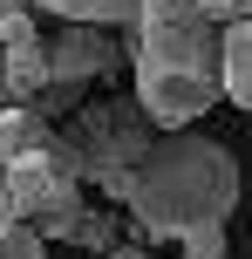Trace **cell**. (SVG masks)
<instances>
[{
	"mask_svg": "<svg viewBox=\"0 0 252 259\" xmlns=\"http://www.w3.org/2000/svg\"><path fill=\"white\" fill-rule=\"evenodd\" d=\"M232 205H239V157L198 130H164L150 157L130 170V219L143 246L212 232L232 219Z\"/></svg>",
	"mask_w": 252,
	"mask_h": 259,
	"instance_id": "obj_1",
	"label": "cell"
},
{
	"mask_svg": "<svg viewBox=\"0 0 252 259\" xmlns=\"http://www.w3.org/2000/svg\"><path fill=\"white\" fill-rule=\"evenodd\" d=\"M55 137L75 150L82 184H109V178H130V170L150 157L157 123L136 109V96H89L75 116L55 123Z\"/></svg>",
	"mask_w": 252,
	"mask_h": 259,
	"instance_id": "obj_2",
	"label": "cell"
},
{
	"mask_svg": "<svg viewBox=\"0 0 252 259\" xmlns=\"http://www.w3.org/2000/svg\"><path fill=\"white\" fill-rule=\"evenodd\" d=\"M136 75H225V27L198 21H136L130 27Z\"/></svg>",
	"mask_w": 252,
	"mask_h": 259,
	"instance_id": "obj_3",
	"label": "cell"
},
{
	"mask_svg": "<svg viewBox=\"0 0 252 259\" xmlns=\"http://www.w3.org/2000/svg\"><path fill=\"white\" fill-rule=\"evenodd\" d=\"M116 62H123L116 27H82V21H68L62 34L48 41V82H75V89H95L103 75H116Z\"/></svg>",
	"mask_w": 252,
	"mask_h": 259,
	"instance_id": "obj_4",
	"label": "cell"
},
{
	"mask_svg": "<svg viewBox=\"0 0 252 259\" xmlns=\"http://www.w3.org/2000/svg\"><path fill=\"white\" fill-rule=\"evenodd\" d=\"M225 96V75H136V109L164 130H191Z\"/></svg>",
	"mask_w": 252,
	"mask_h": 259,
	"instance_id": "obj_5",
	"label": "cell"
},
{
	"mask_svg": "<svg viewBox=\"0 0 252 259\" xmlns=\"http://www.w3.org/2000/svg\"><path fill=\"white\" fill-rule=\"evenodd\" d=\"M0 178H7V198H14L21 219H48V211H75L82 205V178H62V170L48 164V150L14 157Z\"/></svg>",
	"mask_w": 252,
	"mask_h": 259,
	"instance_id": "obj_6",
	"label": "cell"
},
{
	"mask_svg": "<svg viewBox=\"0 0 252 259\" xmlns=\"http://www.w3.org/2000/svg\"><path fill=\"white\" fill-rule=\"evenodd\" d=\"M41 246L48 239H62V246H89V252H109L116 246V219H109L103 205H75V211H48V219L34 225Z\"/></svg>",
	"mask_w": 252,
	"mask_h": 259,
	"instance_id": "obj_7",
	"label": "cell"
},
{
	"mask_svg": "<svg viewBox=\"0 0 252 259\" xmlns=\"http://www.w3.org/2000/svg\"><path fill=\"white\" fill-rule=\"evenodd\" d=\"M0 62H7V103H0V109H14V103H34V96L48 89V41H41V34L7 41V48H0Z\"/></svg>",
	"mask_w": 252,
	"mask_h": 259,
	"instance_id": "obj_8",
	"label": "cell"
},
{
	"mask_svg": "<svg viewBox=\"0 0 252 259\" xmlns=\"http://www.w3.org/2000/svg\"><path fill=\"white\" fill-rule=\"evenodd\" d=\"M27 7H48V14L82 21V27H123V34L143 21V0H27Z\"/></svg>",
	"mask_w": 252,
	"mask_h": 259,
	"instance_id": "obj_9",
	"label": "cell"
},
{
	"mask_svg": "<svg viewBox=\"0 0 252 259\" xmlns=\"http://www.w3.org/2000/svg\"><path fill=\"white\" fill-rule=\"evenodd\" d=\"M150 21H198V27H232L252 21V0H143Z\"/></svg>",
	"mask_w": 252,
	"mask_h": 259,
	"instance_id": "obj_10",
	"label": "cell"
},
{
	"mask_svg": "<svg viewBox=\"0 0 252 259\" xmlns=\"http://www.w3.org/2000/svg\"><path fill=\"white\" fill-rule=\"evenodd\" d=\"M55 137V123L41 116L34 103H14V109H0V170L14 164V157H27V150H41V143Z\"/></svg>",
	"mask_w": 252,
	"mask_h": 259,
	"instance_id": "obj_11",
	"label": "cell"
},
{
	"mask_svg": "<svg viewBox=\"0 0 252 259\" xmlns=\"http://www.w3.org/2000/svg\"><path fill=\"white\" fill-rule=\"evenodd\" d=\"M225 96L252 116V21L225 27Z\"/></svg>",
	"mask_w": 252,
	"mask_h": 259,
	"instance_id": "obj_12",
	"label": "cell"
},
{
	"mask_svg": "<svg viewBox=\"0 0 252 259\" xmlns=\"http://www.w3.org/2000/svg\"><path fill=\"white\" fill-rule=\"evenodd\" d=\"M21 34H34V7L27 0H0V48L21 41Z\"/></svg>",
	"mask_w": 252,
	"mask_h": 259,
	"instance_id": "obj_13",
	"label": "cell"
},
{
	"mask_svg": "<svg viewBox=\"0 0 252 259\" xmlns=\"http://www.w3.org/2000/svg\"><path fill=\"white\" fill-rule=\"evenodd\" d=\"M0 259H41V232H34V225H14V232H0Z\"/></svg>",
	"mask_w": 252,
	"mask_h": 259,
	"instance_id": "obj_14",
	"label": "cell"
},
{
	"mask_svg": "<svg viewBox=\"0 0 252 259\" xmlns=\"http://www.w3.org/2000/svg\"><path fill=\"white\" fill-rule=\"evenodd\" d=\"M184 246V259H225V225H212V232H191V239H177Z\"/></svg>",
	"mask_w": 252,
	"mask_h": 259,
	"instance_id": "obj_15",
	"label": "cell"
},
{
	"mask_svg": "<svg viewBox=\"0 0 252 259\" xmlns=\"http://www.w3.org/2000/svg\"><path fill=\"white\" fill-rule=\"evenodd\" d=\"M21 225V211H14V198H7V178H0V232H14Z\"/></svg>",
	"mask_w": 252,
	"mask_h": 259,
	"instance_id": "obj_16",
	"label": "cell"
},
{
	"mask_svg": "<svg viewBox=\"0 0 252 259\" xmlns=\"http://www.w3.org/2000/svg\"><path fill=\"white\" fill-rule=\"evenodd\" d=\"M103 259H150V252H143V239H130V246H123V239H116V246H109Z\"/></svg>",
	"mask_w": 252,
	"mask_h": 259,
	"instance_id": "obj_17",
	"label": "cell"
},
{
	"mask_svg": "<svg viewBox=\"0 0 252 259\" xmlns=\"http://www.w3.org/2000/svg\"><path fill=\"white\" fill-rule=\"evenodd\" d=\"M0 103H7V62H0Z\"/></svg>",
	"mask_w": 252,
	"mask_h": 259,
	"instance_id": "obj_18",
	"label": "cell"
}]
</instances>
